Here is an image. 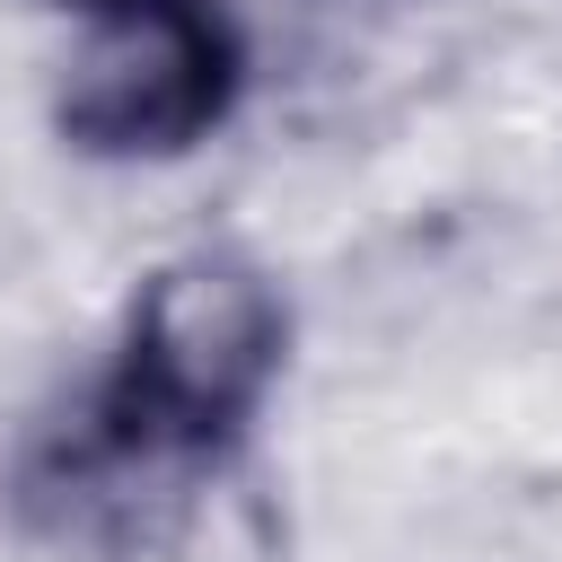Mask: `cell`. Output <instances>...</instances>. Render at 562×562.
<instances>
[{
  "instance_id": "cell-4",
  "label": "cell",
  "mask_w": 562,
  "mask_h": 562,
  "mask_svg": "<svg viewBox=\"0 0 562 562\" xmlns=\"http://www.w3.org/2000/svg\"><path fill=\"white\" fill-rule=\"evenodd\" d=\"M53 9H79V18H97V9H114V0H53Z\"/></svg>"
},
{
  "instance_id": "cell-3",
  "label": "cell",
  "mask_w": 562,
  "mask_h": 562,
  "mask_svg": "<svg viewBox=\"0 0 562 562\" xmlns=\"http://www.w3.org/2000/svg\"><path fill=\"white\" fill-rule=\"evenodd\" d=\"M97 518L114 536V562H281V518L237 457L132 474Z\"/></svg>"
},
{
  "instance_id": "cell-2",
  "label": "cell",
  "mask_w": 562,
  "mask_h": 562,
  "mask_svg": "<svg viewBox=\"0 0 562 562\" xmlns=\"http://www.w3.org/2000/svg\"><path fill=\"white\" fill-rule=\"evenodd\" d=\"M246 97V26L228 0H114L53 79V132L97 167L193 158Z\"/></svg>"
},
{
  "instance_id": "cell-1",
  "label": "cell",
  "mask_w": 562,
  "mask_h": 562,
  "mask_svg": "<svg viewBox=\"0 0 562 562\" xmlns=\"http://www.w3.org/2000/svg\"><path fill=\"white\" fill-rule=\"evenodd\" d=\"M281 369H290L281 281L237 246L167 255L132 290L70 439H53L44 465L26 474V501L97 518L105 492H123L132 474L246 457V430L263 422Z\"/></svg>"
}]
</instances>
